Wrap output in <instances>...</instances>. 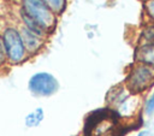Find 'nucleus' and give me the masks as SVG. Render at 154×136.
Returning a JSON list of instances; mask_svg holds the SVG:
<instances>
[{
    "instance_id": "8",
    "label": "nucleus",
    "mask_w": 154,
    "mask_h": 136,
    "mask_svg": "<svg viewBox=\"0 0 154 136\" xmlns=\"http://www.w3.org/2000/svg\"><path fill=\"white\" fill-rule=\"evenodd\" d=\"M135 58L137 63L154 65V45H140L136 49Z\"/></svg>"
},
{
    "instance_id": "2",
    "label": "nucleus",
    "mask_w": 154,
    "mask_h": 136,
    "mask_svg": "<svg viewBox=\"0 0 154 136\" xmlns=\"http://www.w3.org/2000/svg\"><path fill=\"white\" fill-rule=\"evenodd\" d=\"M22 10L47 34L57 25V14L45 4L43 0H22Z\"/></svg>"
},
{
    "instance_id": "10",
    "label": "nucleus",
    "mask_w": 154,
    "mask_h": 136,
    "mask_svg": "<svg viewBox=\"0 0 154 136\" xmlns=\"http://www.w3.org/2000/svg\"><path fill=\"white\" fill-rule=\"evenodd\" d=\"M43 118H45V112H43V110H42L41 107H37V108H35L32 112H30V113L26 114L24 122H25V125H26L28 128H36V126H38V125L42 123Z\"/></svg>"
},
{
    "instance_id": "14",
    "label": "nucleus",
    "mask_w": 154,
    "mask_h": 136,
    "mask_svg": "<svg viewBox=\"0 0 154 136\" xmlns=\"http://www.w3.org/2000/svg\"><path fill=\"white\" fill-rule=\"evenodd\" d=\"M7 63V58H6V52H5V46H4V41H2V36L0 35V66H2L4 64Z\"/></svg>"
},
{
    "instance_id": "4",
    "label": "nucleus",
    "mask_w": 154,
    "mask_h": 136,
    "mask_svg": "<svg viewBox=\"0 0 154 136\" xmlns=\"http://www.w3.org/2000/svg\"><path fill=\"white\" fill-rule=\"evenodd\" d=\"M2 41L5 46L7 61L11 64H19L28 58V53L18 29L7 26L2 31Z\"/></svg>"
},
{
    "instance_id": "7",
    "label": "nucleus",
    "mask_w": 154,
    "mask_h": 136,
    "mask_svg": "<svg viewBox=\"0 0 154 136\" xmlns=\"http://www.w3.org/2000/svg\"><path fill=\"white\" fill-rule=\"evenodd\" d=\"M20 35H22V39H23V42H24L28 55H32V54L37 53L42 48V46L45 45V39L43 37H40L38 35L34 34L32 31H30L25 26L22 28Z\"/></svg>"
},
{
    "instance_id": "12",
    "label": "nucleus",
    "mask_w": 154,
    "mask_h": 136,
    "mask_svg": "<svg viewBox=\"0 0 154 136\" xmlns=\"http://www.w3.org/2000/svg\"><path fill=\"white\" fill-rule=\"evenodd\" d=\"M43 1L55 14H61L66 8V0H43Z\"/></svg>"
},
{
    "instance_id": "15",
    "label": "nucleus",
    "mask_w": 154,
    "mask_h": 136,
    "mask_svg": "<svg viewBox=\"0 0 154 136\" xmlns=\"http://www.w3.org/2000/svg\"><path fill=\"white\" fill-rule=\"evenodd\" d=\"M144 110H146V113H147V114H152V113L154 112V91H153L152 96L147 100Z\"/></svg>"
},
{
    "instance_id": "13",
    "label": "nucleus",
    "mask_w": 154,
    "mask_h": 136,
    "mask_svg": "<svg viewBox=\"0 0 154 136\" xmlns=\"http://www.w3.org/2000/svg\"><path fill=\"white\" fill-rule=\"evenodd\" d=\"M144 11H146L147 16L154 20V0L144 1Z\"/></svg>"
},
{
    "instance_id": "9",
    "label": "nucleus",
    "mask_w": 154,
    "mask_h": 136,
    "mask_svg": "<svg viewBox=\"0 0 154 136\" xmlns=\"http://www.w3.org/2000/svg\"><path fill=\"white\" fill-rule=\"evenodd\" d=\"M20 18H22V20H23V23H24V26L26 28V29H29L30 31H32L34 34H36V35H38L40 37H46L47 36V32L32 19V18H30L22 8H20Z\"/></svg>"
},
{
    "instance_id": "5",
    "label": "nucleus",
    "mask_w": 154,
    "mask_h": 136,
    "mask_svg": "<svg viewBox=\"0 0 154 136\" xmlns=\"http://www.w3.org/2000/svg\"><path fill=\"white\" fill-rule=\"evenodd\" d=\"M135 95L128 90L126 87H114L107 94V102L111 111L116 113L117 117H124L132 113L136 108Z\"/></svg>"
},
{
    "instance_id": "3",
    "label": "nucleus",
    "mask_w": 154,
    "mask_h": 136,
    "mask_svg": "<svg viewBox=\"0 0 154 136\" xmlns=\"http://www.w3.org/2000/svg\"><path fill=\"white\" fill-rule=\"evenodd\" d=\"M154 83V67L137 63L130 67L125 78V87L132 94H140L147 90Z\"/></svg>"
},
{
    "instance_id": "1",
    "label": "nucleus",
    "mask_w": 154,
    "mask_h": 136,
    "mask_svg": "<svg viewBox=\"0 0 154 136\" xmlns=\"http://www.w3.org/2000/svg\"><path fill=\"white\" fill-rule=\"evenodd\" d=\"M84 136H118V117L111 110H99L90 113L85 120Z\"/></svg>"
},
{
    "instance_id": "6",
    "label": "nucleus",
    "mask_w": 154,
    "mask_h": 136,
    "mask_svg": "<svg viewBox=\"0 0 154 136\" xmlns=\"http://www.w3.org/2000/svg\"><path fill=\"white\" fill-rule=\"evenodd\" d=\"M28 88L35 96H51L59 90V82L52 73L42 71L30 77Z\"/></svg>"
},
{
    "instance_id": "16",
    "label": "nucleus",
    "mask_w": 154,
    "mask_h": 136,
    "mask_svg": "<svg viewBox=\"0 0 154 136\" xmlns=\"http://www.w3.org/2000/svg\"><path fill=\"white\" fill-rule=\"evenodd\" d=\"M147 135V132H144V131H142V132H140L137 136H146Z\"/></svg>"
},
{
    "instance_id": "11",
    "label": "nucleus",
    "mask_w": 154,
    "mask_h": 136,
    "mask_svg": "<svg viewBox=\"0 0 154 136\" xmlns=\"http://www.w3.org/2000/svg\"><path fill=\"white\" fill-rule=\"evenodd\" d=\"M141 45H154V24L144 26L140 36Z\"/></svg>"
}]
</instances>
